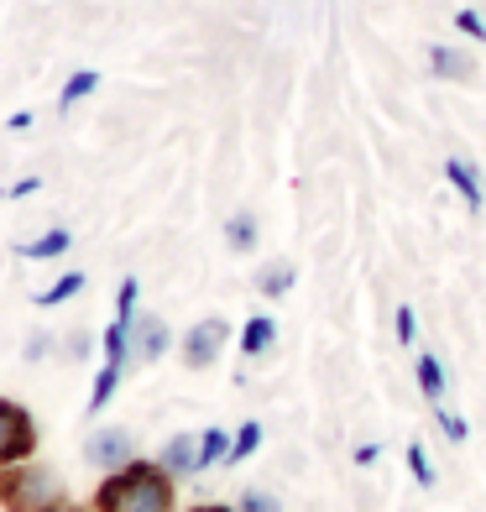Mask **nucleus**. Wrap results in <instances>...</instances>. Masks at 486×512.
Masks as SVG:
<instances>
[{
    "label": "nucleus",
    "instance_id": "obj_1",
    "mask_svg": "<svg viewBox=\"0 0 486 512\" xmlns=\"http://www.w3.org/2000/svg\"><path fill=\"white\" fill-rule=\"evenodd\" d=\"M95 512H178V481L157 460H131L126 471L100 476Z\"/></svg>",
    "mask_w": 486,
    "mask_h": 512
},
{
    "label": "nucleus",
    "instance_id": "obj_2",
    "mask_svg": "<svg viewBox=\"0 0 486 512\" xmlns=\"http://www.w3.org/2000/svg\"><path fill=\"white\" fill-rule=\"evenodd\" d=\"M58 497H63V481H58L53 465H42V460H27V465H16V471L0 476V507L6 512H42Z\"/></svg>",
    "mask_w": 486,
    "mask_h": 512
},
{
    "label": "nucleus",
    "instance_id": "obj_3",
    "mask_svg": "<svg viewBox=\"0 0 486 512\" xmlns=\"http://www.w3.org/2000/svg\"><path fill=\"white\" fill-rule=\"evenodd\" d=\"M27 460H37V418L21 403L0 398V476Z\"/></svg>",
    "mask_w": 486,
    "mask_h": 512
},
{
    "label": "nucleus",
    "instance_id": "obj_4",
    "mask_svg": "<svg viewBox=\"0 0 486 512\" xmlns=\"http://www.w3.org/2000/svg\"><path fill=\"white\" fill-rule=\"evenodd\" d=\"M131 460H142V455H136V434H131V429L100 424V429L84 434V465H89L95 476H115V471H126Z\"/></svg>",
    "mask_w": 486,
    "mask_h": 512
},
{
    "label": "nucleus",
    "instance_id": "obj_5",
    "mask_svg": "<svg viewBox=\"0 0 486 512\" xmlns=\"http://www.w3.org/2000/svg\"><path fill=\"white\" fill-rule=\"evenodd\" d=\"M225 345H230V319L210 314V319H194L189 330H183L178 356H183V366H189V371H210L225 356Z\"/></svg>",
    "mask_w": 486,
    "mask_h": 512
},
{
    "label": "nucleus",
    "instance_id": "obj_6",
    "mask_svg": "<svg viewBox=\"0 0 486 512\" xmlns=\"http://www.w3.org/2000/svg\"><path fill=\"white\" fill-rule=\"evenodd\" d=\"M173 351V330L162 314H136L131 324V366H152Z\"/></svg>",
    "mask_w": 486,
    "mask_h": 512
},
{
    "label": "nucleus",
    "instance_id": "obj_7",
    "mask_svg": "<svg viewBox=\"0 0 486 512\" xmlns=\"http://www.w3.org/2000/svg\"><path fill=\"white\" fill-rule=\"evenodd\" d=\"M157 465H162V471H168L173 481L199 476V434H173L168 445L157 450Z\"/></svg>",
    "mask_w": 486,
    "mask_h": 512
},
{
    "label": "nucleus",
    "instance_id": "obj_8",
    "mask_svg": "<svg viewBox=\"0 0 486 512\" xmlns=\"http://www.w3.org/2000/svg\"><path fill=\"white\" fill-rule=\"evenodd\" d=\"M429 74L445 84H471L476 79V58L466 48H450V42H434L429 48Z\"/></svg>",
    "mask_w": 486,
    "mask_h": 512
},
{
    "label": "nucleus",
    "instance_id": "obj_9",
    "mask_svg": "<svg viewBox=\"0 0 486 512\" xmlns=\"http://www.w3.org/2000/svg\"><path fill=\"white\" fill-rule=\"evenodd\" d=\"M445 183L466 199V209L471 215H481V204H486V189H481V173H476V162H466V157H445Z\"/></svg>",
    "mask_w": 486,
    "mask_h": 512
},
{
    "label": "nucleus",
    "instance_id": "obj_10",
    "mask_svg": "<svg viewBox=\"0 0 486 512\" xmlns=\"http://www.w3.org/2000/svg\"><path fill=\"white\" fill-rule=\"evenodd\" d=\"M272 345H277V319H272V314H251V319L241 324V356H246V361H262Z\"/></svg>",
    "mask_w": 486,
    "mask_h": 512
},
{
    "label": "nucleus",
    "instance_id": "obj_11",
    "mask_svg": "<svg viewBox=\"0 0 486 512\" xmlns=\"http://www.w3.org/2000/svg\"><path fill=\"white\" fill-rule=\"evenodd\" d=\"M257 241H262V220L251 215V209H236V215L225 220V246L236 256H246V251H257Z\"/></svg>",
    "mask_w": 486,
    "mask_h": 512
},
{
    "label": "nucleus",
    "instance_id": "obj_12",
    "mask_svg": "<svg viewBox=\"0 0 486 512\" xmlns=\"http://www.w3.org/2000/svg\"><path fill=\"white\" fill-rule=\"evenodd\" d=\"M68 246H74V230L53 225V230H42L37 241H21V256H27V262H53V256H68Z\"/></svg>",
    "mask_w": 486,
    "mask_h": 512
},
{
    "label": "nucleus",
    "instance_id": "obj_13",
    "mask_svg": "<svg viewBox=\"0 0 486 512\" xmlns=\"http://www.w3.org/2000/svg\"><path fill=\"white\" fill-rule=\"evenodd\" d=\"M413 377H419V392L439 408L445 403V361H439L434 351H419V361H413Z\"/></svg>",
    "mask_w": 486,
    "mask_h": 512
},
{
    "label": "nucleus",
    "instance_id": "obj_14",
    "mask_svg": "<svg viewBox=\"0 0 486 512\" xmlns=\"http://www.w3.org/2000/svg\"><path fill=\"white\" fill-rule=\"evenodd\" d=\"M293 283H298L293 262H262L257 267V293L262 298H283V293H293Z\"/></svg>",
    "mask_w": 486,
    "mask_h": 512
},
{
    "label": "nucleus",
    "instance_id": "obj_15",
    "mask_svg": "<svg viewBox=\"0 0 486 512\" xmlns=\"http://www.w3.org/2000/svg\"><path fill=\"white\" fill-rule=\"evenodd\" d=\"M84 283H89L84 272H63V277H53V288H42V293L32 298V304H37V309H58V304H68V298H79Z\"/></svg>",
    "mask_w": 486,
    "mask_h": 512
},
{
    "label": "nucleus",
    "instance_id": "obj_16",
    "mask_svg": "<svg viewBox=\"0 0 486 512\" xmlns=\"http://www.w3.org/2000/svg\"><path fill=\"white\" fill-rule=\"evenodd\" d=\"M225 455H230V429H199V476L204 471H215V465H225Z\"/></svg>",
    "mask_w": 486,
    "mask_h": 512
},
{
    "label": "nucleus",
    "instance_id": "obj_17",
    "mask_svg": "<svg viewBox=\"0 0 486 512\" xmlns=\"http://www.w3.org/2000/svg\"><path fill=\"white\" fill-rule=\"evenodd\" d=\"M262 439H267V429L257 424V418H246V424L230 434V455H225V465H241V460H251L262 450Z\"/></svg>",
    "mask_w": 486,
    "mask_h": 512
},
{
    "label": "nucleus",
    "instance_id": "obj_18",
    "mask_svg": "<svg viewBox=\"0 0 486 512\" xmlns=\"http://www.w3.org/2000/svg\"><path fill=\"white\" fill-rule=\"evenodd\" d=\"M121 377H126L121 366H105V361H100V371H95V387H89V413H95V418L110 408L115 392H121Z\"/></svg>",
    "mask_w": 486,
    "mask_h": 512
},
{
    "label": "nucleus",
    "instance_id": "obj_19",
    "mask_svg": "<svg viewBox=\"0 0 486 512\" xmlns=\"http://www.w3.org/2000/svg\"><path fill=\"white\" fill-rule=\"evenodd\" d=\"M95 89H100V74H95V68H79V74H74V79L63 84V95H58V105L68 110V105H79V100H89V95H95Z\"/></svg>",
    "mask_w": 486,
    "mask_h": 512
},
{
    "label": "nucleus",
    "instance_id": "obj_20",
    "mask_svg": "<svg viewBox=\"0 0 486 512\" xmlns=\"http://www.w3.org/2000/svg\"><path fill=\"white\" fill-rule=\"evenodd\" d=\"M434 424H439V434H445L450 445H466V439H471V424H466V418H460L455 408H445V403L434 408Z\"/></svg>",
    "mask_w": 486,
    "mask_h": 512
},
{
    "label": "nucleus",
    "instance_id": "obj_21",
    "mask_svg": "<svg viewBox=\"0 0 486 512\" xmlns=\"http://www.w3.org/2000/svg\"><path fill=\"white\" fill-rule=\"evenodd\" d=\"M236 512H283V502H277V492H267V486H246L236 497Z\"/></svg>",
    "mask_w": 486,
    "mask_h": 512
},
{
    "label": "nucleus",
    "instance_id": "obj_22",
    "mask_svg": "<svg viewBox=\"0 0 486 512\" xmlns=\"http://www.w3.org/2000/svg\"><path fill=\"white\" fill-rule=\"evenodd\" d=\"M58 351H63V361H89V356H95V335H89V330H68L58 340Z\"/></svg>",
    "mask_w": 486,
    "mask_h": 512
},
{
    "label": "nucleus",
    "instance_id": "obj_23",
    "mask_svg": "<svg viewBox=\"0 0 486 512\" xmlns=\"http://www.w3.org/2000/svg\"><path fill=\"white\" fill-rule=\"evenodd\" d=\"M403 455H408V471H413V481H419V486H424V492H429V486H434L439 476H434V465H429V455H424V445H419V439H413V445H408Z\"/></svg>",
    "mask_w": 486,
    "mask_h": 512
},
{
    "label": "nucleus",
    "instance_id": "obj_24",
    "mask_svg": "<svg viewBox=\"0 0 486 512\" xmlns=\"http://www.w3.org/2000/svg\"><path fill=\"white\" fill-rule=\"evenodd\" d=\"M53 345H58L53 330H32L27 345H21V356H27V366H37V361H48V356H53Z\"/></svg>",
    "mask_w": 486,
    "mask_h": 512
},
{
    "label": "nucleus",
    "instance_id": "obj_25",
    "mask_svg": "<svg viewBox=\"0 0 486 512\" xmlns=\"http://www.w3.org/2000/svg\"><path fill=\"white\" fill-rule=\"evenodd\" d=\"M392 335H398L403 351H413V340H419V314H413L408 304H403L398 314H392Z\"/></svg>",
    "mask_w": 486,
    "mask_h": 512
},
{
    "label": "nucleus",
    "instance_id": "obj_26",
    "mask_svg": "<svg viewBox=\"0 0 486 512\" xmlns=\"http://www.w3.org/2000/svg\"><path fill=\"white\" fill-rule=\"evenodd\" d=\"M455 27L466 32L471 42H486V16H481V11H471V6H466V11H455Z\"/></svg>",
    "mask_w": 486,
    "mask_h": 512
},
{
    "label": "nucleus",
    "instance_id": "obj_27",
    "mask_svg": "<svg viewBox=\"0 0 486 512\" xmlns=\"http://www.w3.org/2000/svg\"><path fill=\"white\" fill-rule=\"evenodd\" d=\"M42 512H95V507H84V502H74V497H58V502H48Z\"/></svg>",
    "mask_w": 486,
    "mask_h": 512
},
{
    "label": "nucleus",
    "instance_id": "obj_28",
    "mask_svg": "<svg viewBox=\"0 0 486 512\" xmlns=\"http://www.w3.org/2000/svg\"><path fill=\"white\" fill-rule=\"evenodd\" d=\"M377 455H382V450H377V445H356V465H372V460H377Z\"/></svg>",
    "mask_w": 486,
    "mask_h": 512
},
{
    "label": "nucleus",
    "instance_id": "obj_29",
    "mask_svg": "<svg viewBox=\"0 0 486 512\" xmlns=\"http://www.w3.org/2000/svg\"><path fill=\"white\" fill-rule=\"evenodd\" d=\"M194 512H236V507H220V502H204V507H194Z\"/></svg>",
    "mask_w": 486,
    "mask_h": 512
}]
</instances>
